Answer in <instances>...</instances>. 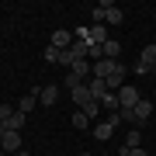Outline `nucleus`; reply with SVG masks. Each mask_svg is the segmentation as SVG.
Here are the masks:
<instances>
[{
	"label": "nucleus",
	"mask_w": 156,
	"mask_h": 156,
	"mask_svg": "<svg viewBox=\"0 0 156 156\" xmlns=\"http://www.w3.org/2000/svg\"><path fill=\"white\" fill-rule=\"evenodd\" d=\"M49 45H56V49L62 52V49H69V45H73V35H69L66 28H59V31H52V38H49Z\"/></svg>",
	"instance_id": "obj_6"
},
{
	"label": "nucleus",
	"mask_w": 156,
	"mask_h": 156,
	"mask_svg": "<svg viewBox=\"0 0 156 156\" xmlns=\"http://www.w3.org/2000/svg\"><path fill=\"white\" fill-rule=\"evenodd\" d=\"M101 108H108V111L115 115V111H118V94H111V90H108V94L101 97Z\"/></svg>",
	"instance_id": "obj_16"
},
{
	"label": "nucleus",
	"mask_w": 156,
	"mask_h": 156,
	"mask_svg": "<svg viewBox=\"0 0 156 156\" xmlns=\"http://www.w3.org/2000/svg\"><path fill=\"white\" fill-rule=\"evenodd\" d=\"M69 52H73V59L80 62V59H87V52H90V45H87V42H76V38H73V45H69Z\"/></svg>",
	"instance_id": "obj_12"
},
{
	"label": "nucleus",
	"mask_w": 156,
	"mask_h": 156,
	"mask_svg": "<svg viewBox=\"0 0 156 156\" xmlns=\"http://www.w3.org/2000/svg\"><path fill=\"white\" fill-rule=\"evenodd\" d=\"M139 101H142V94H139V90H135L132 83H125L122 90H118V111H132Z\"/></svg>",
	"instance_id": "obj_1"
},
{
	"label": "nucleus",
	"mask_w": 156,
	"mask_h": 156,
	"mask_svg": "<svg viewBox=\"0 0 156 156\" xmlns=\"http://www.w3.org/2000/svg\"><path fill=\"white\" fill-rule=\"evenodd\" d=\"M87 90H90V97L101 104V97L108 94V83H104V80H97V76H90V80H87Z\"/></svg>",
	"instance_id": "obj_8"
},
{
	"label": "nucleus",
	"mask_w": 156,
	"mask_h": 156,
	"mask_svg": "<svg viewBox=\"0 0 156 156\" xmlns=\"http://www.w3.org/2000/svg\"><path fill=\"white\" fill-rule=\"evenodd\" d=\"M139 142H142V132H139V128H132V132L125 135V146H122V149H135Z\"/></svg>",
	"instance_id": "obj_15"
},
{
	"label": "nucleus",
	"mask_w": 156,
	"mask_h": 156,
	"mask_svg": "<svg viewBox=\"0 0 156 156\" xmlns=\"http://www.w3.org/2000/svg\"><path fill=\"white\" fill-rule=\"evenodd\" d=\"M111 135H115V125H111V122H101V125H94V139H97V142L111 139Z\"/></svg>",
	"instance_id": "obj_11"
},
{
	"label": "nucleus",
	"mask_w": 156,
	"mask_h": 156,
	"mask_svg": "<svg viewBox=\"0 0 156 156\" xmlns=\"http://www.w3.org/2000/svg\"><path fill=\"white\" fill-rule=\"evenodd\" d=\"M59 62H62V66H73L76 59H73V52H69V49H62V52H59Z\"/></svg>",
	"instance_id": "obj_19"
},
{
	"label": "nucleus",
	"mask_w": 156,
	"mask_h": 156,
	"mask_svg": "<svg viewBox=\"0 0 156 156\" xmlns=\"http://www.w3.org/2000/svg\"><path fill=\"white\" fill-rule=\"evenodd\" d=\"M118 66H122L118 59H101V62H94V66H90V73H94L97 80H108V76H111Z\"/></svg>",
	"instance_id": "obj_3"
},
{
	"label": "nucleus",
	"mask_w": 156,
	"mask_h": 156,
	"mask_svg": "<svg viewBox=\"0 0 156 156\" xmlns=\"http://www.w3.org/2000/svg\"><path fill=\"white\" fill-rule=\"evenodd\" d=\"M21 156H28V153H21Z\"/></svg>",
	"instance_id": "obj_27"
},
{
	"label": "nucleus",
	"mask_w": 156,
	"mask_h": 156,
	"mask_svg": "<svg viewBox=\"0 0 156 156\" xmlns=\"http://www.w3.org/2000/svg\"><path fill=\"white\" fill-rule=\"evenodd\" d=\"M0 156H7V153H4V149H0Z\"/></svg>",
	"instance_id": "obj_25"
},
{
	"label": "nucleus",
	"mask_w": 156,
	"mask_h": 156,
	"mask_svg": "<svg viewBox=\"0 0 156 156\" xmlns=\"http://www.w3.org/2000/svg\"><path fill=\"white\" fill-rule=\"evenodd\" d=\"M139 73H153L156 69V45H146V49L139 52V66H135Z\"/></svg>",
	"instance_id": "obj_2"
},
{
	"label": "nucleus",
	"mask_w": 156,
	"mask_h": 156,
	"mask_svg": "<svg viewBox=\"0 0 156 156\" xmlns=\"http://www.w3.org/2000/svg\"><path fill=\"white\" fill-rule=\"evenodd\" d=\"M122 156H149L146 149H139V146H135V149H122Z\"/></svg>",
	"instance_id": "obj_22"
},
{
	"label": "nucleus",
	"mask_w": 156,
	"mask_h": 156,
	"mask_svg": "<svg viewBox=\"0 0 156 156\" xmlns=\"http://www.w3.org/2000/svg\"><path fill=\"white\" fill-rule=\"evenodd\" d=\"M90 125V118L83 115V111H76V115H73V128H87Z\"/></svg>",
	"instance_id": "obj_17"
},
{
	"label": "nucleus",
	"mask_w": 156,
	"mask_h": 156,
	"mask_svg": "<svg viewBox=\"0 0 156 156\" xmlns=\"http://www.w3.org/2000/svg\"><path fill=\"white\" fill-rule=\"evenodd\" d=\"M11 115H14V108H11V104H0V122H7Z\"/></svg>",
	"instance_id": "obj_20"
},
{
	"label": "nucleus",
	"mask_w": 156,
	"mask_h": 156,
	"mask_svg": "<svg viewBox=\"0 0 156 156\" xmlns=\"http://www.w3.org/2000/svg\"><path fill=\"white\" fill-rule=\"evenodd\" d=\"M38 90H42V87H35V90H31V94H24L21 101H17V111H21V115H28V111H31V108H35V104H38Z\"/></svg>",
	"instance_id": "obj_9"
},
{
	"label": "nucleus",
	"mask_w": 156,
	"mask_h": 156,
	"mask_svg": "<svg viewBox=\"0 0 156 156\" xmlns=\"http://www.w3.org/2000/svg\"><path fill=\"white\" fill-rule=\"evenodd\" d=\"M149 115H153V104H149V101H139V104H135L132 108V122H149Z\"/></svg>",
	"instance_id": "obj_7"
},
{
	"label": "nucleus",
	"mask_w": 156,
	"mask_h": 156,
	"mask_svg": "<svg viewBox=\"0 0 156 156\" xmlns=\"http://www.w3.org/2000/svg\"><path fill=\"white\" fill-rule=\"evenodd\" d=\"M101 52H104V59H118V52H122V45H118L115 38H108L104 45H101Z\"/></svg>",
	"instance_id": "obj_13"
},
{
	"label": "nucleus",
	"mask_w": 156,
	"mask_h": 156,
	"mask_svg": "<svg viewBox=\"0 0 156 156\" xmlns=\"http://www.w3.org/2000/svg\"><path fill=\"white\" fill-rule=\"evenodd\" d=\"M108 42V28L104 24H90V35H87V45L94 49V45H104Z\"/></svg>",
	"instance_id": "obj_5"
},
{
	"label": "nucleus",
	"mask_w": 156,
	"mask_h": 156,
	"mask_svg": "<svg viewBox=\"0 0 156 156\" xmlns=\"http://www.w3.org/2000/svg\"><path fill=\"white\" fill-rule=\"evenodd\" d=\"M80 156H94V153H80Z\"/></svg>",
	"instance_id": "obj_24"
},
{
	"label": "nucleus",
	"mask_w": 156,
	"mask_h": 156,
	"mask_svg": "<svg viewBox=\"0 0 156 156\" xmlns=\"http://www.w3.org/2000/svg\"><path fill=\"white\" fill-rule=\"evenodd\" d=\"M4 132H7V128H4V122H0V142H4Z\"/></svg>",
	"instance_id": "obj_23"
},
{
	"label": "nucleus",
	"mask_w": 156,
	"mask_h": 156,
	"mask_svg": "<svg viewBox=\"0 0 156 156\" xmlns=\"http://www.w3.org/2000/svg\"><path fill=\"white\" fill-rule=\"evenodd\" d=\"M0 149L7 156L11 153H21V132H4V142H0Z\"/></svg>",
	"instance_id": "obj_4"
},
{
	"label": "nucleus",
	"mask_w": 156,
	"mask_h": 156,
	"mask_svg": "<svg viewBox=\"0 0 156 156\" xmlns=\"http://www.w3.org/2000/svg\"><path fill=\"white\" fill-rule=\"evenodd\" d=\"M94 24H104V7H101V4L94 7Z\"/></svg>",
	"instance_id": "obj_21"
},
{
	"label": "nucleus",
	"mask_w": 156,
	"mask_h": 156,
	"mask_svg": "<svg viewBox=\"0 0 156 156\" xmlns=\"http://www.w3.org/2000/svg\"><path fill=\"white\" fill-rule=\"evenodd\" d=\"M45 62H59V49L56 45H45Z\"/></svg>",
	"instance_id": "obj_18"
},
{
	"label": "nucleus",
	"mask_w": 156,
	"mask_h": 156,
	"mask_svg": "<svg viewBox=\"0 0 156 156\" xmlns=\"http://www.w3.org/2000/svg\"><path fill=\"white\" fill-rule=\"evenodd\" d=\"M21 125H24V115H21V111H14V115L4 122V128H7V132H21Z\"/></svg>",
	"instance_id": "obj_14"
},
{
	"label": "nucleus",
	"mask_w": 156,
	"mask_h": 156,
	"mask_svg": "<svg viewBox=\"0 0 156 156\" xmlns=\"http://www.w3.org/2000/svg\"><path fill=\"white\" fill-rule=\"evenodd\" d=\"M101 156H108V153H101Z\"/></svg>",
	"instance_id": "obj_26"
},
{
	"label": "nucleus",
	"mask_w": 156,
	"mask_h": 156,
	"mask_svg": "<svg viewBox=\"0 0 156 156\" xmlns=\"http://www.w3.org/2000/svg\"><path fill=\"white\" fill-rule=\"evenodd\" d=\"M38 101H42L45 108H52V104L59 101V87H56V83H49L45 90H38Z\"/></svg>",
	"instance_id": "obj_10"
}]
</instances>
